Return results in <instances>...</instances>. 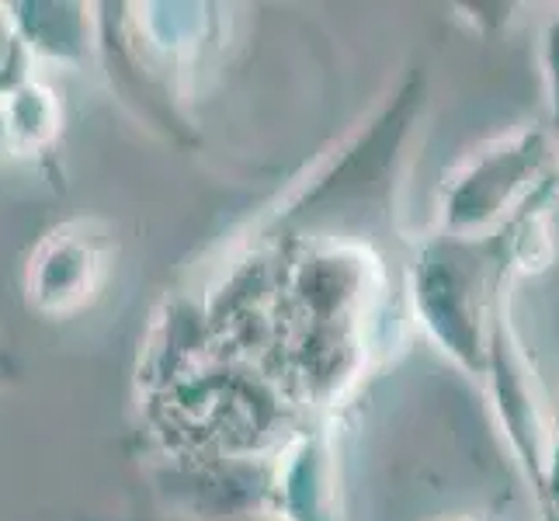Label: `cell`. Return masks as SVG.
<instances>
[{"instance_id":"1","label":"cell","mask_w":559,"mask_h":521,"mask_svg":"<svg viewBox=\"0 0 559 521\" xmlns=\"http://www.w3.org/2000/svg\"><path fill=\"white\" fill-rule=\"evenodd\" d=\"M538 164V140H528L525 146H514L490 157L484 167L473 174V185H462L455 196V216H462L466 223H479L487 220L490 212H497V205H504L511 199V191L518 188V181L525 178L528 170H535Z\"/></svg>"},{"instance_id":"2","label":"cell","mask_w":559,"mask_h":521,"mask_svg":"<svg viewBox=\"0 0 559 521\" xmlns=\"http://www.w3.org/2000/svg\"><path fill=\"white\" fill-rule=\"evenodd\" d=\"M549 76H552V105H556V122H559V22L549 32Z\"/></svg>"}]
</instances>
